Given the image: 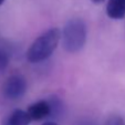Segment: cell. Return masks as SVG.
Returning a JSON list of instances; mask_svg holds the SVG:
<instances>
[{"mask_svg": "<svg viewBox=\"0 0 125 125\" xmlns=\"http://www.w3.org/2000/svg\"><path fill=\"white\" fill-rule=\"evenodd\" d=\"M61 40V31L51 28L35 39L27 51V60L31 63H39L49 59L57 50Z\"/></svg>", "mask_w": 125, "mask_h": 125, "instance_id": "obj_1", "label": "cell"}, {"mask_svg": "<svg viewBox=\"0 0 125 125\" xmlns=\"http://www.w3.org/2000/svg\"><path fill=\"white\" fill-rule=\"evenodd\" d=\"M87 37L86 24L80 18L70 19L61 33L62 47L69 53H76L85 45Z\"/></svg>", "mask_w": 125, "mask_h": 125, "instance_id": "obj_2", "label": "cell"}, {"mask_svg": "<svg viewBox=\"0 0 125 125\" xmlns=\"http://www.w3.org/2000/svg\"><path fill=\"white\" fill-rule=\"evenodd\" d=\"M27 92V80L20 74H13L6 80L2 86L3 96L10 101H17L23 97Z\"/></svg>", "mask_w": 125, "mask_h": 125, "instance_id": "obj_3", "label": "cell"}, {"mask_svg": "<svg viewBox=\"0 0 125 125\" xmlns=\"http://www.w3.org/2000/svg\"><path fill=\"white\" fill-rule=\"evenodd\" d=\"M27 112L29 113L31 120L38 122V121L45 120L52 115V107L49 101L40 100V101H37L31 104L28 107Z\"/></svg>", "mask_w": 125, "mask_h": 125, "instance_id": "obj_4", "label": "cell"}, {"mask_svg": "<svg viewBox=\"0 0 125 125\" xmlns=\"http://www.w3.org/2000/svg\"><path fill=\"white\" fill-rule=\"evenodd\" d=\"M31 121L32 120L28 112L17 109L3 118L1 125H29Z\"/></svg>", "mask_w": 125, "mask_h": 125, "instance_id": "obj_5", "label": "cell"}, {"mask_svg": "<svg viewBox=\"0 0 125 125\" xmlns=\"http://www.w3.org/2000/svg\"><path fill=\"white\" fill-rule=\"evenodd\" d=\"M106 14L114 20H122L125 17V0H109L106 5Z\"/></svg>", "mask_w": 125, "mask_h": 125, "instance_id": "obj_6", "label": "cell"}, {"mask_svg": "<svg viewBox=\"0 0 125 125\" xmlns=\"http://www.w3.org/2000/svg\"><path fill=\"white\" fill-rule=\"evenodd\" d=\"M10 62V54L5 48L0 47V72H2L7 69Z\"/></svg>", "mask_w": 125, "mask_h": 125, "instance_id": "obj_7", "label": "cell"}, {"mask_svg": "<svg viewBox=\"0 0 125 125\" xmlns=\"http://www.w3.org/2000/svg\"><path fill=\"white\" fill-rule=\"evenodd\" d=\"M105 125H125V121L120 115H112L107 118Z\"/></svg>", "mask_w": 125, "mask_h": 125, "instance_id": "obj_8", "label": "cell"}, {"mask_svg": "<svg viewBox=\"0 0 125 125\" xmlns=\"http://www.w3.org/2000/svg\"><path fill=\"white\" fill-rule=\"evenodd\" d=\"M93 3H95V5H101V3H103L105 0H91Z\"/></svg>", "mask_w": 125, "mask_h": 125, "instance_id": "obj_9", "label": "cell"}, {"mask_svg": "<svg viewBox=\"0 0 125 125\" xmlns=\"http://www.w3.org/2000/svg\"><path fill=\"white\" fill-rule=\"evenodd\" d=\"M42 125H58V124L54 122H45V123H43Z\"/></svg>", "mask_w": 125, "mask_h": 125, "instance_id": "obj_10", "label": "cell"}, {"mask_svg": "<svg viewBox=\"0 0 125 125\" xmlns=\"http://www.w3.org/2000/svg\"><path fill=\"white\" fill-rule=\"evenodd\" d=\"M3 2H5V0H0V6L2 5V3H3Z\"/></svg>", "mask_w": 125, "mask_h": 125, "instance_id": "obj_11", "label": "cell"}]
</instances>
